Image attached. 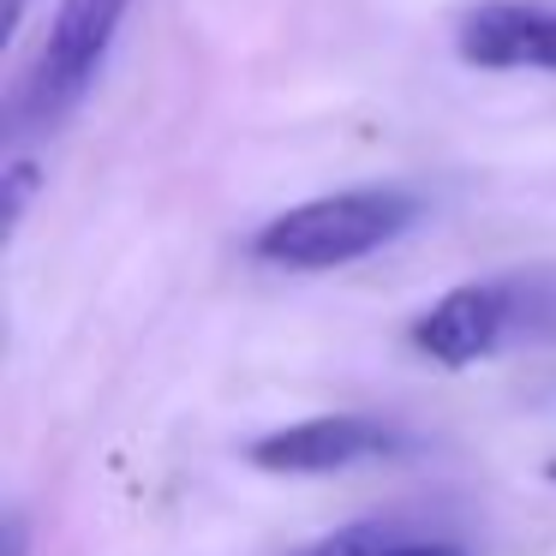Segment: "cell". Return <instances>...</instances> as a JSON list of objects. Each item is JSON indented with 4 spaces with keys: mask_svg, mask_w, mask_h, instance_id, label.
Returning <instances> with one entry per match:
<instances>
[{
    "mask_svg": "<svg viewBox=\"0 0 556 556\" xmlns=\"http://www.w3.org/2000/svg\"><path fill=\"white\" fill-rule=\"evenodd\" d=\"M508 317H515L508 288H496V281H467V288H448L443 300L413 324V348H419L425 359L460 371V365H472V359L503 348Z\"/></svg>",
    "mask_w": 556,
    "mask_h": 556,
    "instance_id": "obj_5",
    "label": "cell"
},
{
    "mask_svg": "<svg viewBox=\"0 0 556 556\" xmlns=\"http://www.w3.org/2000/svg\"><path fill=\"white\" fill-rule=\"evenodd\" d=\"M25 7H30V0H7V37L18 30V18H25Z\"/></svg>",
    "mask_w": 556,
    "mask_h": 556,
    "instance_id": "obj_10",
    "label": "cell"
},
{
    "mask_svg": "<svg viewBox=\"0 0 556 556\" xmlns=\"http://www.w3.org/2000/svg\"><path fill=\"white\" fill-rule=\"evenodd\" d=\"M413 216H419V204L395 186H353V192L293 204L288 216H276L257 233L252 252L276 269H341L359 264L377 245L401 240Z\"/></svg>",
    "mask_w": 556,
    "mask_h": 556,
    "instance_id": "obj_1",
    "label": "cell"
},
{
    "mask_svg": "<svg viewBox=\"0 0 556 556\" xmlns=\"http://www.w3.org/2000/svg\"><path fill=\"white\" fill-rule=\"evenodd\" d=\"M7 556H25V515H7Z\"/></svg>",
    "mask_w": 556,
    "mask_h": 556,
    "instance_id": "obj_9",
    "label": "cell"
},
{
    "mask_svg": "<svg viewBox=\"0 0 556 556\" xmlns=\"http://www.w3.org/2000/svg\"><path fill=\"white\" fill-rule=\"evenodd\" d=\"M126 7L132 0H61L54 7V25L42 37L37 61L25 66L13 90V109H7V132L30 138V132H54L66 114L85 102L90 78L102 73L114 49V30H121Z\"/></svg>",
    "mask_w": 556,
    "mask_h": 556,
    "instance_id": "obj_2",
    "label": "cell"
},
{
    "mask_svg": "<svg viewBox=\"0 0 556 556\" xmlns=\"http://www.w3.org/2000/svg\"><path fill=\"white\" fill-rule=\"evenodd\" d=\"M455 49L467 66L484 73H556V13L532 7V0H484L460 18Z\"/></svg>",
    "mask_w": 556,
    "mask_h": 556,
    "instance_id": "obj_4",
    "label": "cell"
},
{
    "mask_svg": "<svg viewBox=\"0 0 556 556\" xmlns=\"http://www.w3.org/2000/svg\"><path fill=\"white\" fill-rule=\"evenodd\" d=\"M389 556H460L455 544H443V539H395L389 544Z\"/></svg>",
    "mask_w": 556,
    "mask_h": 556,
    "instance_id": "obj_8",
    "label": "cell"
},
{
    "mask_svg": "<svg viewBox=\"0 0 556 556\" xmlns=\"http://www.w3.org/2000/svg\"><path fill=\"white\" fill-rule=\"evenodd\" d=\"M42 168L30 156H13V168H7V180H0V204H7V233H18V222H25L30 210V192H37Z\"/></svg>",
    "mask_w": 556,
    "mask_h": 556,
    "instance_id": "obj_7",
    "label": "cell"
},
{
    "mask_svg": "<svg viewBox=\"0 0 556 556\" xmlns=\"http://www.w3.org/2000/svg\"><path fill=\"white\" fill-rule=\"evenodd\" d=\"M389 544H395L389 527H341L324 544H312L305 556H389Z\"/></svg>",
    "mask_w": 556,
    "mask_h": 556,
    "instance_id": "obj_6",
    "label": "cell"
},
{
    "mask_svg": "<svg viewBox=\"0 0 556 556\" xmlns=\"http://www.w3.org/2000/svg\"><path fill=\"white\" fill-rule=\"evenodd\" d=\"M377 455H395V425L365 419V413H317L245 448V460L264 472H341Z\"/></svg>",
    "mask_w": 556,
    "mask_h": 556,
    "instance_id": "obj_3",
    "label": "cell"
}]
</instances>
